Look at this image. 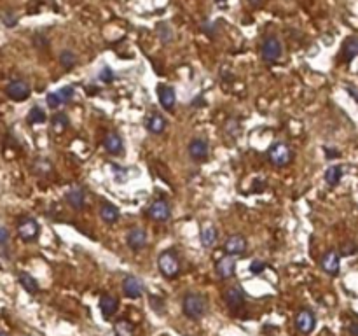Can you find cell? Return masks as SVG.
<instances>
[{
	"mask_svg": "<svg viewBox=\"0 0 358 336\" xmlns=\"http://www.w3.org/2000/svg\"><path fill=\"white\" fill-rule=\"evenodd\" d=\"M184 314L192 320H199L208 312V300L199 292H187L182 300Z\"/></svg>",
	"mask_w": 358,
	"mask_h": 336,
	"instance_id": "6da1fadb",
	"label": "cell"
},
{
	"mask_svg": "<svg viewBox=\"0 0 358 336\" xmlns=\"http://www.w3.org/2000/svg\"><path fill=\"white\" fill-rule=\"evenodd\" d=\"M158 268L166 278H175L180 273V261L175 250H163L158 258Z\"/></svg>",
	"mask_w": 358,
	"mask_h": 336,
	"instance_id": "7a4b0ae2",
	"label": "cell"
},
{
	"mask_svg": "<svg viewBox=\"0 0 358 336\" xmlns=\"http://www.w3.org/2000/svg\"><path fill=\"white\" fill-rule=\"evenodd\" d=\"M268 158L274 166H287L292 161V149L285 142H274L268 149Z\"/></svg>",
	"mask_w": 358,
	"mask_h": 336,
	"instance_id": "3957f363",
	"label": "cell"
},
{
	"mask_svg": "<svg viewBox=\"0 0 358 336\" xmlns=\"http://www.w3.org/2000/svg\"><path fill=\"white\" fill-rule=\"evenodd\" d=\"M39 233H40V228H39V223H37L33 217H21L18 221V235L23 242L30 243V242H35L39 238Z\"/></svg>",
	"mask_w": 358,
	"mask_h": 336,
	"instance_id": "277c9868",
	"label": "cell"
},
{
	"mask_svg": "<svg viewBox=\"0 0 358 336\" xmlns=\"http://www.w3.org/2000/svg\"><path fill=\"white\" fill-rule=\"evenodd\" d=\"M30 84L23 79H13L6 86V95L14 102H25L30 97Z\"/></svg>",
	"mask_w": 358,
	"mask_h": 336,
	"instance_id": "5b68a950",
	"label": "cell"
},
{
	"mask_svg": "<svg viewBox=\"0 0 358 336\" xmlns=\"http://www.w3.org/2000/svg\"><path fill=\"white\" fill-rule=\"evenodd\" d=\"M281 53H283V48H281V42L276 39V37H268L262 44V58L268 63H274L281 58Z\"/></svg>",
	"mask_w": 358,
	"mask_h": 336,
	"instance_id": "8992f818",
	"label": "cell"
},
{
	"mask_svg": "<svg viewBox=\"0 0 358 336\" xmlns=\"http://www.w3.org/2000/svg\"><path fill=\"white\" fill-rule=\"evenodd\" d=\"M148 216L152 217L158 223H166V221L171 217V207L166 200L159 198V200H154L148 207Z\"/></svg>",
	"mask_w": 358,
	"mask_h": 336,
	"instance_id": "52a82bcc",
	"label": "cell"
},
{
	"mask_svg": "<svg viewBox=\"0 0 358 336\" xmlns=\"http://www.w3.org/2000/svg\"><path fill=\"white\" fill-rule=\"evenodd\" d=\"M224 250H226L227 256H232V258L243 256L246 252V238L243 235H231L224 243Z\"/></svg>",
	"mask_w": 358,
	"mask_h": 336,
	"instance_id": "ba28073f",
	"label": "cell"
},
{
	"mask_svg": "<svg viewBox=\"0 0 358 336\" xmlns=\"http://www.w3.org/2000/svg\"><path fill=\"white\" fill-rule=\"evenodd\" d=\"M123 291H124V294H126L128 298H131V300H136V298H142L143 296V291H145V287H143V282L140 280L138 277H135V275H128V277L123 280Z\"/></svg>",
	"mask_w": 358,
	"mask_h": 336,
	"instance_id": "9c48e42d",
	"label": "cell"
},
{
	"mask_svg": "<svg viewBox=\"0 0 358 336\" xmlns=\"http://www.w3.org/2000/svg\"><path fill=\"white\" fill-rule=\"evenodd\" d=\"M295 326H297V329H299V333L310 334L316 326L315 314L311 310H300L295 317Z\"/></svg>",
	"mask_w": 358,
	"mask_h": 336,
	"instance_id": "30bf717a",
	"label": "cell"
},
{
	"mask_svg": "<svg viewBox=\"0 0 358 336\" xmlns=\"http://www.w3.org/2000/svg\"><path fill=\"white\" fill-rule=\"evenodd\" d=\"M208 151H210V146L204 139H192L189 144V156L194 159V161H203V159L208 158Z\"/></svg>",
	"mask_w": 358,
	"mask_h": 336,
	"instance_id": "8fae6325",
	"label": "cell"
},
{
	"mask_svg": "<svg viewBox=\"0 0 358 336\" xmlns=\"http://www.w3.org/2000/svg\"><path fill=\"white\" fill-rule=\"evenodd\" d=\"M236 270V258L232 256H224L215 263V272L220 278H231Z\"/></svg>",
	"mask_w": 358,
	"mask_h": 336,
	"instance_id": "7c38bea8",
	"label": "cell"
},
{
	"mask_svg": "<svg viewBox=\"0 0 358 336\" xmlns=\"http://www.w3.org/2000/svg\"><path fill=\"white\" fill-rule=\"evenodd\" d=\"M126 242L131 250H142L147 245V233L142 228H133L128 231Z\"/></svg>",
	"mask_w": 358,
	"mask_h": 336,
	"instance_id": "4fadbf2b",
	"label": "cell"
},
{
	"mask_svg": "<svg viewBox=\"0 0 358 336\" xmlns=\"http://www.w3.org/2000/svg\"><path fill=\"white\" fill-rule=\"evenodd\" d=\"M320 265H322L323 272H327L329 275H337L339 268H341V259H339V254L336 250H329L323 254Z\"/></svg>",
	"mask_w": 358,
	"mask_h": 336,
	"instance_id": "5bb4252c",
	"label": "cell"
},
{
	"mask_svg": "<svg viewBox=\"0 0 358 336\" xmlns=\"http://www.w3.org/2000/svg\"><path fill=\"white\" fill-rule=\"evenodd\" d=\"M65 198H67L68 205L74 210H81L86 203V193L81 186H72V188L67 191Z\"/></svg>",
	"mask_w": 358,
	"mask_h": 336,
	"instance_id": "9a60e30c",
	"label": "cell"
},
{
	"mask_svg": "<svg viewBox=\"0 0 358 336\" xmlns=\"http://www.w3.org/2000/svg\"><path fill=\"white\" fill-rule=\"evenodd\" d=\"M224 300H226V303L229 305V308H239L243 305V301H245V292H243L241 287H238V285H232V287H227L226 292H224Z\"/></svg>",
	"mask_w": 358,
	"mask_h": 336,
	"instance_id": "2e32d148",
	"label": "cell"
},
{
	"mask_svg": "<svg viewBox=\"0 0 358 336\" xmlns=\"http://www.w3.org/2000/svg\"><path fill=\"white\" fill-rule=\"evenodd\" d=\"M104 147L107 149V152H110V154L119 156L121 152H123V149H124L123 139L119 137V133H116V132L107 133L105 139H104Z\"/></svg>",
	"mask_w": 358,
	"mask_h": 336,
	"instance_id": "e0dca14e",
	"label": "cell"
},
{
	"mask_svg": "<svg viewBox=\"0 0 358 336\" xmlns=\"http://www.w3.org/2000/svg\"><path fill=\"white\" fill-rule=\"evenodd\" d=\"M117 308H119V301H117L116 296H112V294H104V296L100 298V310L107 319L116 315Z\"/></svg>",
	"mask_w": 358,
	"mask_h": 336,
	"instance_id": "ac0fdd59",
	"label": "cell"
},
{
	"mask_svg": "<svg viewBox=\"0 0 358 336\" xmlns=\"http://www.w3.org/2000/svg\"><path fill=\"white\" fill-rule=\"evenodd\" d=\"M158 97H159V104L165 107L166 110H171L175 107L177 95H175V90L171 86H159Z\"/></svg>",
	"mask_w": 358,
	"mask_h": 336,
	"instance_id": "d6986e66",
	"label": "cell"
},
{
	"mask_svg": "<svg viewBox=\"0 0 358 336\" xmlns=\"http://www.w3.org/2000/svg\"><path fill=\"white\" fill-rule=\"evenodd\" d=\"M147 130L150 133H154V135H159V133H163L165 132V128H166V119H165V116L163 114H159V112H152L150 116L147 117Z\"/></svg>",
	"mask_w": 358,
	"mask_h": 336,
	"instance_id": "ffe728a7",
	"label": "cell"
},
{
	"mask_svg": "<svg viewBox=\"0 0 358 336\" xmlns=\"http://www.w3.org/2000/svg\"><path fill=\"white\" fill-rule=\"evenodd\" d=\"M199 238H201V245H203L204 249H210V247L215 245L217 238H219V236H217L215 226H213V224H204V226L201 228Z\"/></svg>",
	"mask_w": 358,
	"mask_h": 336,
	"instance_id": "44dd1931",
	"label": "cell"
},
{
	"mask_svg": "<svg viewBox=\"0 0 358 336\" xmlns=\"http://www.w3.org/2000/svg\"><path fill=\"white\" fill-rule=\"evenodd\" d=\"M18 282H20V285L23 289H25L28 294H37L39 292V282L35 280V278L32 277L30 273L26 272H20L18 273Z\"/></svg>",
	"mask_w": 358,
	"mask_h": 336,
	"instance_id": "7402d4cb",
	"label": "cell"
},
{
	"mask_svg": "<svg viewBox=\"0 0 358 336\" xmlns=\"http://www.w3.org/2000/svg\"><path fill=\"white\" fill-rule=\"evenodd\" d=\"M358 56V37H348L342 46V58L344 62H351Z\"/></svg>",
	"mask_w": 358,
	"mask_h": 336,
	"instance_id": "603a6c76",
	"label": "cell"
},
{
	"mask_svg": "<svg viewBox=\"0 0 358 336\" xmlns=\"http://www.w3.org/2000/svg\"><path fill=\"white\" fill-rule=\"evenodd\" d=\"M100 217L107 224H114L119 219V208L112 203H101L100 207Z\"/></svg>",
	"mask_w": 358,
	"mask_h": 336,
	"instance_id": "cb8c5ba5",
	"label": "cell"
},
{
	"mask_svg": "<svg viewBox=\"0 0 358 336\" xmlns=\"http://www.w3.org/2000/svg\"><path fill=\"white\" fill-rule=\"evenodd\" d=\"M68 124H70V119H68V116L65 112L53 114L51 126H53V130H55V133H63L65 130L68 128Z\"/></svg>",
	"mask_w": 358,
	"mask_h": 336,
	"instance_id": "d4e9b609",
	"label": "cell"
},
{
	"mask_svg": "<svg viewBox=\"0 0 358 336\" xmlns=\"http://www.w3.org/2000/svg\"><path fill=\"white\" fill-rule=\"evenodd\" d=\"M342 177V168L339 165H330L325 170V182L330 186V188H336Z\"/></svg>",
	"mask_w": 358,
	"mask_h": 336,
	"instance_id": "484cf974",
	"label": "cell"
},
{
	"mask_svg": "<svg viewBox=\"0 0 358 336\" xmlns=\"http://www.w3.org/2000/svg\"><path fill=\"white\" fill-rule=\"evenodd\" d=\"M45 119H47V116H45L44 109H40L39 105H33L32 109H30L28 116H26L28 124H42L45 123Z\"/></svg>",
	"mask_w": 358,
	"mask_h": 336,
	"instance_id": "4316f807",
	"label": "cell"
},
{
	"mask_svg": "<svg viewBox=\"0 0 358 336\" xmlns=\"http://www.w3.org/2000/svg\"><path fill=\"white\" fill-rule=\"evenodd\" d=\"M114 331H116L117 336H133L135 334V327H133V324L126 319L117 320L116 326H114Z\"/></svg>",
	"mask_w": 358,
	"mask_h": 336,
	"instance_id": "83f0119b",
	"label": "cell"
},
{
	"mask_svg": "<svg viewBox=\"0 0 358 336\" xmlns=\"http://www.w3.org/2000/svg\"><path fill=\"white\" fill-rule=\"evenodd\" d=\"M60 63H62L65 68H72L75 63H77V56H75V53L65 49V51L60 53Z\"/></svg>",
	"mask_w": 358,
	"mask_h": 336,
	"instance_id": "f1b7e54d",
	"label": "cell"
},
{
	"mask_svg": "<svg viewBox=\"0 0 358 336\" xmlns=\"http://www.w3.org/2000/svg\"><path fill=\"white\" fill-rule=\"evenodd\" d=\"M158 35L159 39H161V42H165V44L173 40V32H171L170 25H166V23H159L158 25Z\"/></svg>",
	"mask_w": 358,
	"mask_h": 336,
	"instance_id": "f546056e",
	"label": "cell"
},
{
	"mask_svg": "<svg viewBox=\"0 0 358 336\" xmlns=\"http://www.w3.org/2000/svg\"><path fill=\"white\" fill-rule=\"evenodd\" d=\"M45 102H47V105L51 107V109H58L60 105H63L62 97H60L58 91H51V93H47V97H45Z\"/></svg>",
	"mask_w": 358,
	"mask_h": 336,
	"instance_id": "4dcf8cb0",
	"label": "cell"
},
{
	"mask_svg": "<svg viewBox=\"0 0 358 336\" xmlns=\"http://www.w3.org/2000/svg\"><path fill=\"white\" fill-rule=\"evenodd\" d=\"M51 170H53V166H51V161H49V159L40 158V159H37L35 161V172L37 174L44 175V174H49Z\"/></svg>",
	"mask_w": 358,
	"mask_h": 336,
	"instance_id": "1f68e13d",
	"label": "cell"
},
{
	"mask_svg": "<svg viewBox=\"0 0 358 336\" xmlns=\"http://www.w3.org/2000/svg\"><path fill=\"white\" fill-rule=\"evenodd\" d=\"M58 93H60V97H62L63 104H68V102L74 98L75 91H74V88H72V86H63V88H60V90H58Z\"/></svg>",
	"mask_w": 358,
	"mask_h": 336,
	"instance_id": "d6a6232c",
	"label": "cell"
},
{
	"mask_svg": "<svg viewBox=\"0 0 358 336\" xmlns=\"http://www.w3.org/2000/svg\"><path fill=\"white\" fill-rule=\"evenodd\" d=\"M150 307L152 310H156L158 314H163V312H165V301L159 296H150Z\"/></svg>",
	"mask_w": 358,
	"mask_h": 336,
	"instance_id": "836d02e7",
	"label": "cell"
},
{
	"mask_svg": "<svg viewBox=\"0 0 358 336\" xmlns=\"http://www.w3.org/2000/svg\"><path fill=\"white\" fill-rule=\"evenodd\" d=\"M226 132L229 133L231 137H236L239 133V123L236 119H227L226 123Z\"/></svg>",
	"mask_w": 358,
	"mask_h": 336,
	"instance_id": "e575fe53",
	"label": "cell"
},
{
	"mask_svg": "<svg viewBox=\"0 0 358 336\" xmlns=\"http://www.w3.org/2000/svg\"><path fill=\"white\" fill-rule=\"evenodd\" d=\"M98 77H100V81H104V82H112L114 81V72L110 70V67H104L100 70V75H98Z\"/></svg>",
	"mask_w": 358,
	"mask_h": 336,
	"instance_id": "d590c367",
	"label": "cell"
},
{
	"mask_svg": "<svg viewBox=\"0 0 358 336\" xmlns=\"http://www.w3.org/2000/svg\"><path fill=\"white\" fill-rule=\"evenodd\" d=\"M266 270V263L264 261H259V259H255L253 263H250V273L253 275H259L262 273Z\"/></svg>",
	"mask_w": 358,
	"mask_h": 336,
	"instance_id": "8d00e7d4",
	"label": "cell"
},
{
	"mask_svg": "<svg viewBox=\"0 0 358 336\" xmlns=\"http://www.w3.org/2000/svg\"><path fill=\"white\" fill-rule=\"evenodd\" d=\"M356 252H358V245L356 243H353V242L344 243V245L341 247V254L342 256H351V254H356Z\"/></svg>",
	"mask_w": 358,
	"mask_h": 336,
	"instance_id": "74e56055",
	"label": "cell"
},
{
	"mask_svg": "<svg viewBox=\"0 0 358 336\" xmlns=\"http://www.w3.org/2000/svg\"><path fill=\"white\" fill-rule=\"evenodd\" d=\"M11 240V235H9V230L4 226H0V247H7Z\"/></svg>",
	"mask_w": 358,
	"mask_h": 336,
	"instance_id": "f35d334b",
	"label": "cell"
},
{
	"mask_svg": "<svg viewBox=\"0 0 358 336\" xmlns=\"http://www.w3.org/2000/svg\"><path fill=\"white\" fill-rule=\"evenodd\" d=\"M2 21L6 23V26H14L18 23V18H16V14L14 13H6L2 16Z\"/></svg>",
	"mask_w": 358,
	"mask_h": 336,
	"instance_id": "ab89813d",
	"label": "cell"
},
{
	"mask_svg": "<svg viewBox=\"0 0 358 336\" xmlns=\"http://www.w3.org/2000/svg\"><path fill=\"white\" fill-rule=\"evenodd\" d=\"M325 156H327V159H332V158H339V156H341V152H339L337 149L325 147Z\"/></svg>",
	"mask_w": 358,
	"mask_h": 336,
	"instance_id": "60d3db41",
	"label": "cell"
},
{
	"mask_svg": "<svg viewBox=\"0 0 358 336\" xmlns=\"http://www.w3.org/2000/svg\"><path fill=\"white\" fill-rule=\"evenodd\" d=\"M349 333L353 336H358V324H351V326H349Z\"/></svg>",
	"mask_w": 358,
	"mask_h": 336,
	"instance_id": "b9f144b4",
	"label": "cell"
},
{
	"mask_svg": "<svg viewBox=\"0 0 358 336\" xmlns=\"http://www.w3.org/2000/svg\"><path fill=\"white\" fill-rule=\"evenodd\" d=\"M346 90H349V93H351V97L355 98V100H358V93H356V90H353L351 86H348V88H346Z\"/></svg>",
	"mask_w": 358,
	"mask_h": 336,
	"instance_id": "7bdbcfd3",
	"label": "cell"
},
{
	"mask_svg": "<svg viewBox=\"0 0 358 336\" xmlns=\"http://www.w3.org/2000/svg\"><path fill=\"white\" fill-rule=\"evenodd\" d=\"M248 4H252V6H259L261 4V0H246Z\"/></svg>",
	"mask_w": 358,
	"mask_h": 336,
	"instance_id": "ee69618b",
	"label": "cell"
},
{
	"mask_svg": "<svg viewBox=\"0 0 358 336\" xmlns=\"http://www.w3.org/2000/svg\"><path fill=\"white\" fill-rule=\"evenodd\" d=\"M0 336H9V334H7L6 331H0Z\"/></svg>",
	"mask_w": 358,
	"mask_h": 336,
	"instance_id": "f6af8a7d",
	"label": "cell"
},
{
	"mask_svg": "<svg viewBox=\"0 0 358 336\" xmlns=\"http://www.w3.org/2000/svg\"><path fill=\"white\" fill-rule=\"evenodd\" d=\"M217 2H226V0H217Z\"/></svg>",
	"mask_w": 358,
	"mask_h": 336,
	"instance_id": "bcb514c9",
	"label": "cell"
}]
</instances>
